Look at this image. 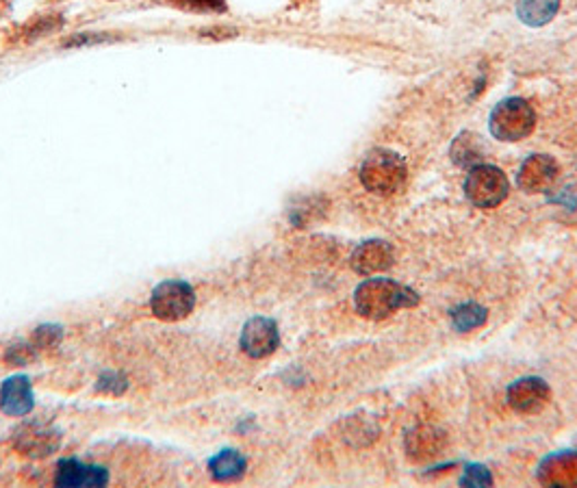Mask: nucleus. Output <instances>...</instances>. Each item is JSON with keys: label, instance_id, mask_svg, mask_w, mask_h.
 <instances>
[{"label": "nucleus", "instance_id": "nucleus-22", "mask_svg": "<svg viewBox=\"0 0 577 488\" xmlns=\"http://www.w3.org/2000/svg\"><path fill=\"white\" fill-rule=\"evenodd\" d=\"M461 485L463 487H491L493 474L482 465H469L465 470V476L461 478Z\"/></svg>", "mask_w": 577, "mask_h": 488}, {"label": "nucleus", "instance_id": "nucleus-21", "mask_svg": "<svg viewBox=\"0 0 577 488\" xmlns=\"http://www.w3.org/2000/svg\"><path fill=\"white\" fill-rule=\"evenodd\" d=\"M35 359H37V348L30 341L28 343H15L4 354V361L11 365H17V367H24V365L33 363Z\"/></svg>", "mask_w": 577, "mask_h": 488}, {"label": "nucleus", "instance_id": "nucleus-12", "mask_svg": "<svg viewBox=\"0 0 577 488\" xmlns=\"http://www.w3.org/2000/svg\"><path fill=\"white\" fill-rule=\"evenodd\" d=\"M35 396L26 376H11L0 385V411L7 417H24L33 411Z\"/></svg>", "mask_w": 577, "mask_h": 488}, {"label": "nucleus", "instance_id": "nucleus-15", "mask_svg": "<svg viewBox=\"0 0 577 488\" xmlns=\"http://www.w3.org/2000/svg\"><path fill=\"white\" fill-rule=\"evenodd\" d=\"M248 470V461L237 450H222L209 461V474L218 483H235L244 478Z\"/></svg>", "mask_w": 577, "mask_h": 488}, {"label": "nucleus", "instance_id": "nucleus-7", "mask_svg": "<svg viewBox=\"0 0 577 488\" xmlns=\"http://www.w3.org/2000/svg\"><path fill=\"white\" fill-rule=\"evenodd\" d=\"M550 398H552V389L539 376H528V378L515 380L508 387V393H506L508 404L517 413H526V415H532V413L543 411L548 406Z\"/></svg>", "mask_w": 577, "mask_h": 488}, {"label": "nucleus", "instance_id": "nucleus-17", "mask_svg": "<svg viewBox=\"0 0 577 488\" xmlns=\"http://www.w3.org/2000/svg\"><path fill=\"white\" fill-rule=\"evenodd\" d=\"M561 9V0H519L517 15L528 26L550 24Z\"/></svg>", "mask_w": 577, "mask_h": 488}, {"label": "nucleus", "instance_id": "nucleus-9", "mask_svg": "<svg viewBox=\"0 0 577 488\" xmlns=\"http://www.w3.org/2000/svg\"><path fill=\"white\" fill-rule=\"evenodd\" d=\"M561 167L556 163L554 157L550 154H532L519 170V187L526 193H543L550 191L554 187V183L558 180Z\"/></svg>", "mask_w": 577, "mask_h": 488}, {"label": "nucleus", "instance_id": "nucleus-14", "mask_svg": "<svg viewBox=\"0 0 577 488\" xmlns=\"http://www.w3.org/2000/svg\"><path fill=\"white\" fill-rule=\"evenodd\" d=\"M404 446H406V454L413 461L426 463L441 454V450L445 448V435L432 426H417L406 435Z\"/></svg>", "mask_w": 577, "mask_h": 488}, {"label": "nucleus", "instance_id": "nucleus-4", "mask_svg": "<svg viewBox=\"0 0 577 488\" xmlns=\"http://www.w3.org/2000/svg\"><path fill=\"white\" fill-rule=\"evenodd\" d=\"M508 193L511 183L500 167L480 163L469 170V176L465 180V196L474 207L495 209L508 198Z\"/></svg>", "mask_w": 577, "mask_h": 488}, {"label": "nucleus", "instance_id": "nucleus-3", "mask_svg": "<svg viewBox=\"0 0 577 488\" xmlns=\"http://www.w3.org/2000/svg\"><path fill=\"white\" fill-rule=\"evenodd\" d=\"M537 126V113L532 104L524 98H506L491 111L489 128L491 135L500 141H521Z\"/></svg>", "mask_w": 577, "mask_h": 488}, {"label": "nucleus", "instance_id": "nucleus-1", "mask_svg": "<svg viewBox=\"0 0 577 488\" xmlns=\"http://www.w3.org/2000/svg\"><path fill=\"white\" fill-rule=\"evenodd\" d=\"M419 302V296L391 278H369L354 291V306L358 315L367 320H386L400 309H410Z\"/></svg>", "mask_w": 577, "mask_h": 488}, {"label": "nucleus", "instance_id": "nucleus-5", "mask_svg": "<svg viewBox=\"0 0 577 488\" xmlns=\"http://www.w3.org/2000/svg\"><path fill=\"white\" fill-rule=\"evenodd\" d=\"M196 309V289L185 280H163L152 289L150 311L163 322H181Z\"/></svg>", "mask_w": 577, "mask_h": 488}, {"label": "nucleus", "instance_id": "nucleus-23", "mask_svg": "<svg viewBox=\"0 0 577 488\" xmlns=\"http://www.w3.org/2000/svg\"><path fill=\"white\" fill-rule=\"evenodd\" d=\"M181 7L192 11H222L226 0H176Z\"/></svg>", "mask_w": 577, "mask_h": 488}, {"label": "nucleus", "instance_id": "nucleus-20", "mask_svg": "<svg viewBox=\"0 0 577 488\" xmlns=\"http://www.w3.org/2000/svg\"><path fill=\"white\" fill-rule=\"evenodd\" d=\"M128 389V378L120 372H102L98 383H96V391L105 393V396H124Z\"/></svg>", "mask_w": 577, "mask_h": 488}, {"label": "nucleus", "instance_id": "nucleus-6", "mask_svg": "<svg viewBox=\"0 0 577 488\" xmlns=\"http://www.w3.org/2000/svg\"><path fill=\"white\" fill-rule=\"evenodd\" d=\"M240 346L244 350V354H248L250 359H268L272 356L279 346H281V333H279V324L270 317H253L246 322L242 337H240Z\"/></svg>", "mask_w": 577, "mask_h": 488}, {"label": "nucleus", "instance_id": "nucleus-13", "mask_svg": "<svg viewBox=\"0 0 577 488\" xmlns=\"http://www.w3.org/2000/svg\"><path fill=\"white\" fill-rule=\"evenodd\" d=\"M539 483L545 487H577V452H556L539 465Z\"/></svg>", "mask_w": 577, "mask_h": 488}, {"label": "nucleus", "instance_id": "nucleus-16", "mask_svg": "<svg viewBox=\"0 0 577 488\" xmlns=\"http://www.w3.org/2000/svg\"><path fill=\"white\" fill-rule=\"evenodd\" d=\"M487 150L478 135L474 133H461L452 143V161L461 167H476L484 159Z\"/></svg>", "mask_w": 577, "mask_h": 488}, {"label": "nucleus", "instance_id": "nucleus-2", "mask_svg": "<svg viewBox=\"0 0 577 488\" xmlns=\"http://www.w3.org/2000/svg\"><path fill=\"white\" fill-rule=\"evenodd\" d=\"M408 176L406 161L386 148L371 150L360 165V183L367 191L376 196L397 193Z\"/></svg>", "mask_w": 577, "mask_h": 488}, {"label": "nucleus", "instance_id": "nucleus-18", "mask_svg": "<svg viewBox=\"0 0 577 488\" xmlns=\"http://www.w3.org/2000/svg\"><path fill=\"white\" fill-rule=\"evenodd\" d=\"M450 317H452L454 330L471 333V330H476V328L487 324L489 311L482 304H478V302H465V304H458L456 309H452Z\"/></svg>", "mask_w": 577, "mask_h": 488}, {"label": "nucleus", "instance_id": "nucleus-11", "mask_svg": "<svg viewBox=\"0 0 577 488\" xmlns=\"http://www.w3.org/2000/svg\"><path fill=\"white\" fill-rule=\"evenodd\" d=\"M61 446V435L44 424H24L15 433V448L33 459H44Z\"/></svg>", "mask_w": 577, "mask_h": 488}, {"label": "nucleus", "instance_id": "nucleus-10", "mask_svg": "<svg viewBox=\"0 0 577 488\" xmlns=\"http://www.w3.org/2000/svg\"><path fill=\"white\" fill-rule=\"evenodd\" d=\"M352 270L360 276H371V274H380L386 272L393 263H395V252L393 246L389 241L382 239H371L360 243L354 252H352Z\"/></svg>", "mask_w": 577, "mask_h": 488}, {"label": "nucleus", "instance_id": "nucleus-19", "mask_svg": "<svg viewBox=\"0 0 577 488\" xmlns=\"http://www.w3.org/2000/svg\"><path fill=\"white\" fill-rule=\"evenodd\" d=\"M61 341H63V328L59 324H41L30 335V343L37 350H52Z\"/></svg>", "mask_w": 577, "mask_h": 488}, {"label": "nucleus", "instance_id": "nucleus-8", "mask_svg": "<svg viewBox=\"0 0 577 488\" xmlns=\"http://www.w3.org/2000/svg\"><path fill=\"white\" fill-rule=\"evenodd\" d=\"M54 485L61 488H98L109 485V470L102 465L65 459L57 465Z\"/></svg>", "mask_w": 577, "mask_h": 488}]
</instances>
